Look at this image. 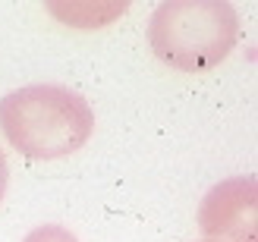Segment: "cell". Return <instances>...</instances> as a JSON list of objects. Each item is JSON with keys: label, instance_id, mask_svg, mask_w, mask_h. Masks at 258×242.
I'll use <instances>...</instances> for the list:
<instances>
[{"label": "cell", "instance_id": "cell-2", "mask_svg": "<svg viewBox=\"0 0 258 242\" xmlns=\"http://www.w3.org/2000/svg\"><path fill=\"white\" fill-rule=\"evenodd\" d=\"M239 38V16L224 0H167L148 19V44L167 66L205 72L224 63Z\"/></svg>", "mask_w": 258, "mask_h": 242}, {"label": "cell", "instance_id": "cell-7", "mask_svg": "<svg viewBox=\"0 0 258 242\" xmlns=\"http://www.w3.org/2000/svg\"><path fill=\"white\" fill-rule=\"evenodd\" d=\"M199 242H205V239H199Z\"/></svg>", "mask_w": 258, "mask_h": 242}, {"label": "cell", "instance_id": "cell-6", "mask_svg": "<svg viewBox=\"0 0 258 242\" xmlns=\"http://www.w3.org/2000/svg\"><path fill=\"white\" fill-rule=\"evenodd\" d=\"M7 183H10V167H7V154L0 151V201L7 195Z\"/></svg>", "mask_w": 258, "mask_h": 242}, {"label": "cell", "instance_id": "cell-3", "mask_svg": "<svg viewBox=\"0 0 258 242\" xmlns=\"http://www.w3.org/2000/svg\"><path fill=\"white\" fill-rule=\"evenodd\" d=\"M205 242H258V183L255 176H230L208 189L199 205Z\"/></svg>", "mask_w": 258, "mask_h": 242}, {"label": "cell", "instance_id": "cell-1", "mask_svg": "<svg viewBox=\"0 0 258 242\" xmlns=\"http://www.w3.org/2000/svg\"><path fill=\"white\" fill-rule=\"evenodd\" d=\"M0 129L19 154L54 160L79 151L92 138L95 113L67 85H25L0 98Z\"/></svg>", "mask_w": 258, "mask_h": 242}, {"label": "cell", "instance_id": "cell-5", "mask_svg": "<svg viewBox=\"0 0 258 242\" xmlns=\"http://www.w3.org/2000/svg\"><path fill=\"white\" fill-rule=\"evenodd\" d=\"M22 242H79L67 226H57V223H44V226H35V230L25 236Z\"/></svg>", "mask_w": 258, "mask_h": 242}, {"label": "cell", "instance_id": "cell-4", "mask_svg": "<svg viewBox=\"0 0 258 242\" xmlns=\"http://www.w3.org/2000/svg\"><path fill=\"white\" fill-rule=\"evenodd\" d=\"M47 10L54 13L57 19H63L67 25H76V29H98V25H107L110 19L123 16L126 7H107V4H47Z\"/></svg>", "mask_w": 258, "mask_h": 242}]
</instances>
